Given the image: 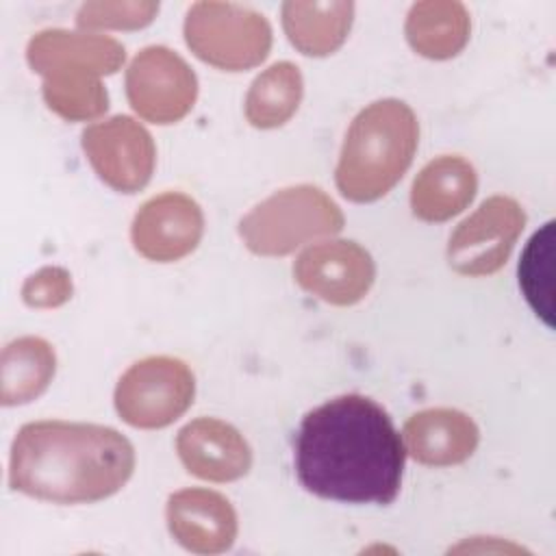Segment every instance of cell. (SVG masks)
<instances>
[{
	"instance_id": "cell-1",
	"label": "cell",
	"mask_w": 556,
	"mask_h": 556,
	"mask_svg": "<svg viewBox=\"0 0 556 556\" xmlns=\"http://www.w3.org/2000/svg\"><path fill=\"white\" fill-rule=\"evenodd\" d=\"M293 456L306 491L324 500L384 506L400 493L406 447L378 402L348 393L304 415Z\"/></svg>"
},
{
	"instance_id": "cell-2",
	"label": "cell",
	"mask_w": 556,
	"mask_h": 556,
	"mask_svg": "<svg viewBox=\"0 0 556 556\" xmlns=\"http://www.w3.org/2000/svg\"><path fill=\"white\" fill-rule=\"evenodd\" d=\"M135 471L132 443L109 426L33 421L11 445V489L54 504H89L117 493Z\"/></svg>"
},
{
	"instance_id": "cell-3",
	"label": "cell",
	"mask_w": 556,
	"mask_h": 556,
	"mask_svg": "<svg viewBox=\"0 0 556 556\" xmlns=\"http://www.w3.org/2000/svg\"><path fill=\"white\" fill-rule=\"evenodd\" d=\"M33 72L43 76V100L67 122H89L106 113L102 76L115 74L126 59L124 46L106 35L48 28L26 48Z\"/></svg>"
},
{
	"instance_id": "cell-4",
	"label": "cell",
	"mask_w": 556,
	"mask_h": 556,
	"mask_svg": "<svg viewBox=\"0 0 556 556\" xmlns=\"http://www.w3.org/2000/svg\"><path fill=\"white\" fill-rule=\"evenodd\" d=\"M419 124L413 109L395 98L376 100L352 122L334 182L352 202H374L387 195L413 163Z\"/></svg>"
},
{
	"instance_id": "cell-5",
	"label": "cell",
	"mask_w": 556,
	"mask_h": 556,
	"mask_svg": "<svg viewBox=\"0 0 556 556\" xmlns=\"http://www.w3.org/2000/svg\"><path fill=\"white\" fill-rule=\"evenodd\" d=\"M343 222L341 208L326 191L315 185H295L256 204L239 222V235L258 256H285L302 243L337 235Z\"/></svg>"
},
{
	"instance_id": "cell-6",
	"label": "cell",
	"mask_w": 556,
	"mask_h": 556,
	"mask_svg": "<svg viewBox=\"0 0 556 556\" xmlns=\"http://www.w3.org/2000/svg\"><path fill=\"white\" fill-rule=\"evenodd\" d=\"M185 41L200 61L217 70L243 72L267 59L271 26L254 9L202 0L185 17Z\"/></svg>"
},
{
	"instance_id": "cell-7",
	"label": "cell",
	"mask_w": 556,
	"mask_h": 556,
	"mask_svg": "<svg viewBox=\"0 0 556 556\" xmlns=\"http://www.w3.org/2000/svg\"><path fill=\"white\" fill-rule=\"evenodd\" d=\"M195 378L185 361L148 356L130 365L115 387V410L132 428L174 424L193 404Z\"/></svg>"
},
{
	"instance_id": "cell-8",
	"label": "cell",
	"mask_w": 556,
	"mask_h": 556,
	"mask_svg": "<svg viewBox=\"0 0 556 556\" xmlns=\"http://www.w3.org/2000/svg\"><path fill=\"white\" fill-rule=\"evenodd\" d=\"M126 96L139 117L165 126L180 122L193 109L198 78L174 50L148 46L126 70Z\"/></svg>"
},
{
	"instance_id": "cell-9",
	"label": "cell",
	"mask_w": 556,
	"mask_h": 556,
	"mask_svg": "<svg viewBox=\"0 0 556 556\" xmlns=\"http://www.w3.org/2000/svg\"><path fill=\"white\" fill-rule=\"evenodd\" d=\"M526 213L508 195L484 200L458 224L447 243V263L463 276H489L504 267L521 230Z\"/></svg>"
},
{
	"instance_id": "cell-10",
	"label": "cell",
	"mask_w": 556,
	"mask_h": 556,
	"mask_svg": "<svg viewBox=\"0 0 556 556\" xmlns=\"http://www.w3.org/2000/svg\"><path fill=\"white\" fill-rule=\"evenodd\" d=\"M83 150L100 180L119 193L141 191L152 178L156 163L152 135L128 115L85 128Z\"/></svg>"
},
{
	"instance_id": "cell-11",
	"label": "cell",
	"mask_w": 556,
	"mask_h": 556,
	"mask_svg": "<svg viewBox=\"0 0 556 556\" xmlns=\"http://www.w3.org/2000/svg\"><path fill=\"white\" fill-rule=\"evenodd\" d=\"M293 276L315 298L334 306H352L369 293L376 265L371 254L356 241L334 239L308 245L295 258Z\"/></svg>"
},
{
	"instance_id": "cell-12",
	"label": "cell",
	"mask_w": 556,
	"mask_h": 556,
	"mask_svg": "<svg viewBox=\"0 0 556 556\" xmlns=\"http://www.w3.org/2000/svg\"><path fill=\"white\" fill-rule=\"evenodd\" d=\"M204 232L200 204L180 191H165L141 204L132 219L135 250L156 263H172L191 254Z\"/></svg>"
},
{
	"instance_id": "cell-13",
	"label": "cell",
	"mask_w": 556,
	"mask_h": 556,
	"mask_svg": "<svg viewBox=\"0 0 556 556\" xmlns=\"http://www.w3.org/2000/svg\"><path fill=\"white\" fill-rule=\"evenodd\" d=\"M176 452L185 469L208 482H232L252 467V450L243 434L215 417H198L182 426Z\"/></svg>"
},
{
	"instance_id": "cell-14",
	"label": "cell",
	"mask_w": 556,
	"mask_h": 556,
	"mask_svg": "<svg viewBox=\"0 0 556 556\" xmlns=\"http://www.w3.org/2000/svg\"><path fill=\"white\" fill-rule=\"evenodd\" d=\"M167 528L176 543L193 554H222L237 539V513L232 504L211 489H182L169 495Z\"/></svg>"
},
{
	"instance_id": "cell-15",
	"label": "cell",
	"mask_w": 556,
	"mask_h": 556,
	"mask_svg": "<svg viewBox=\"0 0 556 556\" xmlns=\"http://www.w3.org/2000/svg\"><path fill=\"white\" fill-rule=\"evenodd\" d=\"M404 447L421 465L450 467L465 463L478 447L476 421L456 408H426L404 424Z\"/></svg>"
},
{
	"instance_id": "cell-16",
	"label": "cell",
	"mask_w": 556,
	"mask_h": 556,
	"mask_svg": "<svg viewBox=\"0 0 556 556\" xmlns=\"http://www.w3.org/2000/svg\"><path fill=\"white\" fill-rule=\"evenodd\" d=\"M476 191L473 165L458 154H443L424 165L413 180L410 208L424 222H445L465 211Z\"/></svg>"
},
{
	"instance_id": "cell-17",
	"label": "cell",
	"mask_w": 556,
	"mask_h": 556,
	"mask_svg": "<svg viewBox=\"0 0 556 556\" xmlns=\"http://www.w3.org/2000/svg\"><path fill=\"white\" fill-rule=\"evenodd\" d=\"M354 20V4L345 0L282 4V28L291 46L306 56H328L343 46Z\"/></svg>"
},
{
	"instance_id": "cell-18",
	"label": "cell",
	"mask_w": 556,
	"mask_h": 556,
	"mask_svg": "<svg viewBox=\"0 0 556 556\" xmlns=\"http://www.w3.org/2000/svg\"><path fill=\"white\" fill-rule=\"evenodd\" d=\"M471 20L463 2L426 0L410 7L404 24L410 48L434 61L456 56L469 41Z\"/></svg>"
},
{
	"instance_id": "cell-19",
	"label": "cell",
	"mask_w": 556,
	"mask_h": 556,
	"mask_svg": "<svg viewBox=\"0 0 556 556\" xmlns=\"http://www.w3.org/2000/svg\"><path fill=\"white\" fill-rule=\"evenodd\" d=\"M56 369L52 345L39 337H20L2 350L0 397L4 406L26 404L41 395Z\"/></svg>"
},
{
	"instance_id": "cell-20",
	"label": "cell",
	"mask_w": 556,
	"mask_h": 556,
	"mask_svg": "<svg viewBox=\"0 0 556 556\" xmlns=\"http://www.w3.org/2000/svg\"><path fill=\"white\" fill-rule=\"evenodd\" d=\"M304 80L298 65L280 61L261 72L245 96V119L254 128H278L293 117L302 102Z\"/></svg>"
},
{
	"instance_id": "cell-21",
	"label": "cell",
	"mask_w": 556,
	"mask_h": 556,
	"mask_svg": "<svg viewBox=\"0 0 556 556\" xmlns=\"http://www.w3.org/2000/svg\"><path fill=\"white\" fill-rule=\"evenodd\" d=\"M552 256L554 222H547L528 241L519 261V287L532 311L552 326Z\"/></svg>"
},
{
	"instance_id": "cell-22",
	"label": "cell",
	"mask_w": 556,
	"mask_h": 556,
	"mask_svg": "<svg viewBox=\"0 0 556 556\" xmlns=\"http://www.w3.org/2000/svg\"><path fill=\"white\" fill-rule=\"evenodd\" d=\"M159 13V2L117 0L85 2L76 13L78 28L87 30H137L148 26Z\"/></svg>"
},
{
	"instance_id": "cell-23",
	"label": "cell",
	"mask_w": 556,
	"mask_h": 556,
	"mask_svg": "<svg viewBox=\"0 0 556 556\" xmlns=\"http://www.w3.org/2000/svg\"><path fill=\"white\" fill-rule=\"evenodd\" d=\"M22 298L33 308H54L72 298V276L63 267H43L26 278Z\"/></svg>"
}]
</instances>
